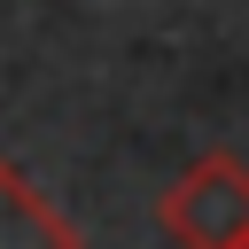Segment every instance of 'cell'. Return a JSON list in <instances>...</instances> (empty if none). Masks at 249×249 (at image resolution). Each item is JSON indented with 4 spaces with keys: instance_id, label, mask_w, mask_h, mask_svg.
I'll list each match as a JSON object with an SVG mask.
<instances>
[{
    "instance_id": "obj_1",
    "label": "cell",
    "mask_w": 249,
    "mask_h": 249,
    "mask_svg": "<svg viewBox=\"0 0 249 249\" xmlns=\"http://www.w3.org/2000/svg\"><path fill=\"white\" fill-rule=\"evenodd\" d=\"M156 218H163L171 249H241V241H249V163L226 156V148L195 156V163L163 187Z\"/></svg>"
},
{
    "instance_id": "obj_3",
    "label": "cell",
    "mask_w": 249,
    "mask_h": 249,
    "mask_svg": "<svg viewBox=\"0 0 249 249\" xmlns=\"http://www.w3.org/2000/svg\"><path fill=\"white\" fill-rule=\"evenodd\" d=\"M241 249H249V241H241Z\"/></svg>"
},
{
    "instance_id": "obj_2",
    "label": "cell",
    "mask_w": 249,
    "mask_h": 249,
    "mask_svg": "<svg viewBox=\"0 0 249 249\" xmlns=\"http://www.w3.org/2000/svg\"><path fill=\"white\" fill-rule=\"evenodd\" d=\"M0 249H86V233L0 156Z\"/></svg>"
}]
</instances>
